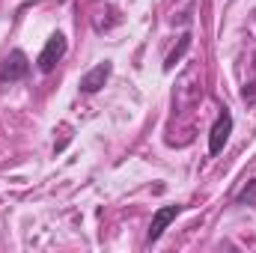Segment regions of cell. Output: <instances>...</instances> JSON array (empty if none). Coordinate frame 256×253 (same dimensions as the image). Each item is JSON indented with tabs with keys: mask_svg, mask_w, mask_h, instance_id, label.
<instances>
[{
	"mask_svg": "<svg viewBox=\"0 0 256 253\" xmlns=\"http://www.w3.org/2000/svg\"><path fill=\"white\" fill-rule=\"evenodd\" d=\"M66 51H68V42H66L63 33H54L48 42H45V48H42V54H39V60H36V66H39V72H54L57 68V63L66 57Z\"/></svg>",
	"mask_w": 256,
	"mask_h": 253,
	"instance_id": "6da1fadb",
	"label": "cell"
},
{
	"mask_svg": "<svg viewBox=\"0 0 256 253\" xmlns=\"http://www.w3.org/2000/svg\"><path fill=\"white\" fill-rule=\"evenodd\" d=\"M27 72H30L27 54H24V51H9V54H6V60H3V66H0V84L21 80Z\"/></svg>",
	"mask_w": 256,
	"mask_h": 253,
	"instance_id": "7a4b0ae2",
	"label": "cell"
},
{
	"mask_svg": "<svg viewBox=\"0 0 256 253\" xmlns=\"http://www.w3.org/2000/svg\"><path fill=\"white\" fill-rule=\"evenodd\" d=\"M230 134H232V116H230V110H224V114L214 120L212 131H208V152H212V155H218V152L226 146Z\"/></svg>",
	"mask_w": 256,
	"mask_h": 253,
	"instance_id": "3957f363",
	"label": "cell"
},
{
	"mask_svg": "<svg viewBox=\"0 0 256 253\" xmlns=\"http://www.w3.org/2000/svg\"><path fill=\"white\" fill-rule=\"evenodd\" d=\"M182 212V206H161L155 214H152V226H149V244L158 242L164 236V230L170 226V220H176V214Z\"/></svg>",
	"mask_w": 256,
	"mask_h": 253,
	"instance_id": "277c9868",
	"label": "cell"
},
{
	"mask_svg": "<svg viewBox=\"0 0 256 253\" xmlns=\"http://www.w3.org/2000/svg\"><path fill=\"white\" fill-rule=\"evenodd\" d=\"M108 78H110V63L104 60V63H98L96 68H90V72L80 78V90H84V92H98Z\"/></svg>",
	"mask_w": 256,
	"mask_h": 253,
	"instance_id": "5b68a950",
	"label": "cell"
},
{
	"mask_svg": "<svg viewBox=\"0 0 256 253\" xmlns=\"http://www.w3.org/2000/svg\"><path fill=\"white\" fill-rule=\"evenodd\" d=\"M236 202L238 206H254L256 202V179H250V185H244V190L236 196Z\"/></svg>",
	"mask_w": 256,
	"mask_h": 253,
	"instance_id": "8992f818",
	"label": "cell"
},
{
	"mask_svg": "<svg viewBox=\"0 0 256 253\" xmlns=\"http://www.w3.org/2000/svg\"><path fill=\"white\" fill-rule=\"evenodd\" d=\"M188 45H191V36L185 33V36H182V42H179V51H173V54L167 57V68H173V63H176V60H179V57L185 54V48H188Z\"/></svg>",
	"mask_w": 256,
	"mask_h": 253,
	"instance_id": "52a82bcc",
	"label": "cell"
}]
</instances>
